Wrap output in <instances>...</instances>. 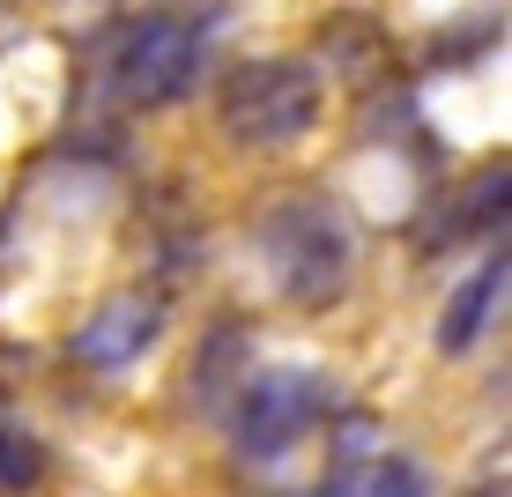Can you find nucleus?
<instances>
[{
	"instance_id": "0eeeda50",
	"label": "nucleus",
	"mask_w": 512,
	"mask_h": 497,
	"mask_svg": "<svg viewBox=\"0 0 512 497\" xmlns=\"http://www.w3.org/2000/svg\"><path fill=\"white\" fill-rule=\"evenodd\" d=\"M38 475H45L38 438H30V431H0V497H23V490H38Z\"/></svg>"
},
{
	"instance_id": "423d86ee",
	"label": "nucleus",
	"mask_w": 512,
	"mask_h": 497,
	"mask_svg": "<svg viewBox=\"0 0 512 497\" xmlns=\"http://www.w3.org/2000/svg\"><path fill=\"white\" fill-rule=\"evenodd\" d=\"M498 297H505V260H483V268L453 290L446 319H438V349H453V357H461L475 334H483V319H490V305H498Z\"/></svg>"
},
{
	"instance_id": "1a4fd4ad",
	"label": "nucleus",
	"mask_w": 512,
	"mask_h": 497,
	"mask_svg": "<svg viewBox=\"0 0 512 497\" xmlns=\"http://www.w3.org/2000/svg\"><path fill=\"white\" fill-rule=\"evenodd\" d=\"M475 497H505V490H475Z\"/></svg>"
},
{
	"instance_id": "20e7f679",
	"label": "nucleus",
	"mask_w": 512,
	"mask_h": 497,
	"mask_svg": "<svg viewBox=\"0 0 512 497\" xmlns=\"http://www.w3.org/2000/svg\"><path fill=\"white\" fill-rule=\"evenodd\" d=\"M320 408H327V379L320 371H297V364L253 371V386H245V401H238V453L245 460L290 453L297 438L320 423Z\"/></svg>"
},
{
	"instance_id": "f03ea898",
	"label": "nucleus",
	"mask_w": 512,
	"mask_h": 497,
	"mask_svg": "<svg viewBox=\"0 0 512 497\" xmlns=\"http://www.w3.org/2000/svg\"><path fill=\"white\" fill-rule=\"evenodd\" d=\"M312 119H320V67L305 60H253L223 82V127L245 149H282L312 134Z\"/></svg>"
},
{
	"instance_id": "7ed1b4c3",
	"label": "nucleus",
	"mask_w": 512,
	"mask_h": 497,
	"mask_svg": "<svg viewBox=\"0 0 512 497\" xmlns=\"http://www.w3.org/2000/svg\"><path fill=\"white\" fill-rule=\"evenodd\" d=\"M201 52H208V23H193V15H134L127 30H119V52H112V75L127 104L141 112H156V104H179L193 90V75H201Z\"/></svg>"
},
{
	"instance_id": "39448f33",
	"label": "nucleus",
	"mask_w": 512,
	"mask_h": 497,
	"mask_svg": "<svg viewBox=\"0 0 512 497\" xmlns=\"http://www.w3.org/2000/svg\"><path fill=\"white\" fill-rule=\"evenodd\" d=\"M156 327H164V305H156L149 290H119V297H104V305L75 327V364H90V371H127L141 349L156 342Z\"/></svg>"
},
{
	"instance_id": "f257e3e1",
	"label": "nucleus",
	"mask_w": 512,
	"mask_h": 497,
	"mask_svg": "<svg viewBox=\"0 0 512 497\" xmlns=\"http://www.w3.org/2000/svg\"><path fill=\"white\" fill-rule=\"evenodd\" d=\"M260 253L290 305H334L349 282V230L327 201H282L260 223Z\"/></svg>"
},
{
	"instance_id": "6e6552de",
	"label": "nucleus",
	"mask_w": 512,
	"mask_h": 497,
	"mask_svg": "<svg viewBox=\"0 0 512 497\" xmlns=\"http://www.w3.org/2000/svg\"><path fill=\"white\" fill-rule=\"evenodd\" d=\"M357 497H431V490H423V468H416V460H379V468L364 475Z\"/></svg>"
}]
</instances>
